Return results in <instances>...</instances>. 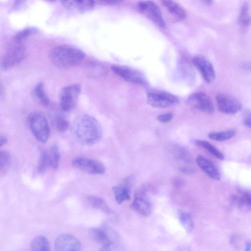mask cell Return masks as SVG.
Instances as JSON below:
<instances>
[{
	"instance_id": "cell-1",
	"label": "cell",
	"mask_w": 251,
	"mask_h": 251,
	"mask_svg": "<svg viewBox=\"0 0 251 251\" xmlns=\"http://www.w3.org/2000/svg\"><path fill=\"white\" fill-rule=\"evenodd\" d=\"M71 130L74 138L80 144L86 146L99 143L102 137L100 123L88 115L78 116L73 122Z\"/></svg>"
},
{
	"instance_id": "cell-2",
	"label": "cell",
	"mask_w": 251,
	"mask_h": 251,
	"mask_svg": "<svg viewBox=\"0 0 251 251\" xmlns=\"http://www.w3.org/2000/svg\"><path fill=\"white\" fill-rule=\"evenodd\" d=\"M85 54L80 49L70 45L55 47L50 51V58L52 63L61 69H69L78 65Z\"/></svg>"
},
{
	"instance_id": "cell-3",
	"label": "cell",
	"mask_w": 251,
	"mask_h": 251,
	"mask_svg": "<svg viewBox=\"0 0 251 251\" xmlns=\"http://www.w3.org/2000/svg\"><path fill=\"white\" fill-rule=\"evenodd\" d=\"M27 121L30 130L37 140L42 143L47 142L50 137V128L45 115L40 112H33L28 115Z\"/></svg>"
},
{
	"instance_id": "cell-4",
	"label": "cell",
	"mask_w": 251,
	"mask_h": 251,
	"mask_svg": "<svg viewBox=\"0 0 251 251\" xmlns=\"http://www.w3.org/2000/svg\"><path fill=\"white\" fill-rule=\"evenodd\" d=\"M147 102L152 107L164 108L177 104L179 100L176 95L165 91L152 90L147 93Z\"/></svg>"
},
{
	"instance_id": "cell-5",
	"label": "cell",
	"mask_w": 251,
	"mask_h": 251,
	"mask_svg": "<svg viewBox=\"0 0 251 251\" xmlns=\"http://www.w3.org/2000/svg\"><path fill=\"white\" fill-rule=\"evenodd\" d=\"M139 12L160 28H164L166 24L158 5L153 1H141L137 4Z\"/></svg>"
},
{
	"instance_id": "cell-6",
	"label": "cell",
	"mask_w": 251,
	"mask_h": 251,
	"mask_svg": "<svg viewBox=\"0 0 251 251\" xmlns=\"http://www.w3.org/2000/svg\"><path fill=\"white\" fill-rule=\"evenodd\" d=\"M81 92V87L78 84L69 85L64 87L60 91L59 103L61 108L64 111H69L76 104Z\"/></svg>"
},
{
	"instance_id": "cell-7",
	"label": "cell",
	"mask_w": 251,
	"mask_h": 251,
	"mask_svg": "<svg viewBox=\"0 0 251 251\" xmlns=\"http://www.w3.org/2000/svg\"><path fill=\"white\" fill-rule=\"evenodd\" d=\"M111 69L116 75L126 81L144 86L148 84L145 75L135 69L120 65H113Z\"/></svg>"
},
{
	"instance_id": "cell-8",
	"label": "cell",
	"mask_w": 251,
	"mask_h": 251,
	"mask_svg": "<svg viewBox=\"0 0 251 251\" xmlns=\"http://www.w3.org/2000/svg\"><path fill=\"white\" fill-rule=\"evenodd\" d=\"M26 50L22 44L12 45L4 55L1 63L2 69L7 70L19 64L25 58Z\"/></svg>"
},
{
	"instance_id": "cell-9",
	"label": "cell",
	"mask_w": 251,
	"mask_h": 251,
	"mask_svg": "<svg viewBox=\"0 0 251 251\" xmlns=\"http://www.w3.org/2000/svg\"><path fill=\"white\" fill-rule=\"evenodd\" d=\"M148 187H140L135 192L134 199L131 207L143 216H148L151 212V204L148 197Z\"/></svg>"
},
{
	"instance_id": "cell-10",
	"label": "cell",
	"mask_w": 251,
	"mask_h": 251,
	"mask_svg": "<svg viewBox=\"0 0 251 251\" xmlns=\"http://www.w3.org/2000/svg\"><path fill=\"white\" fill-rule=\"evenodd\" d=\"M188 102L193 108L208 114L214 113L215 109L210 98L203 92H196L188 98Z\"/></svg>"
},
{
	"instance_id": "cell-11",
	"label": "cell",
	"mask_w": 251,
	"mask_h": 251,
	"mask_svg": "<svg viewBox=\"0 0 251 251\" xmlns=\"http://www.w3.org/2000/svg\"><path fill=\"white\" fill-rule=\"evenodd\" d=\"M73 166L85 173L90 174H103L104 166L100 161L83 157H76L72 161Z\"/></svg>"
},
{
	"instance_id": "cell-12",
	"label": "cell",
	"mask_w": 251,
	"mask_h": 251,
	"mask_svg": "<svg viewBox=\"0 0 251 251\" xmlns=\"http://www.w3.org/2000/svg\"><path fill=\"white\" fill-rule=\"evenodd\" d=\"M219 111L226 114H234L241 109V104L235 98L227 94L220 93L216 97Z\"/></svg>"
},
{
	"instance_id": "cell-13",
	"label": "cell",
	"mask_w": 251,
	"mask_h": 251,
	"mask_svg": "<svg viewBox=\"0 0 251 251\" xmlns=\"http://www.w3.org/2000/svg\"><path fill=\"white\" fill-rule=\"evenodd\" d=\"M193 63L207 83H212L215 81V69L211 62L206 57L197 55L193 58Z\"/></svg>"
},
{
	"instance_id": "cell-14",
	"label": "cell",
	"mask_w": 251,
	"mask_h": 251,
	"mask_svg": "<svg viewBox=\"0 0 251 251\" xmlns=\"http://www.w3.org/2000/svg\"><path fill=\"white\" fill-rule=\"evenodd\" d=\"M55 251H81L79 241L73 235L65 233L60 235L54 243Z\"/></svg>"
},
{
	"instance_id": "cell-15",
	"label": "cell",
	"mask_w": 251,
	"mask_h": 251,
	"mask_svg": "<svg viewBox=\"0 0 251 251\" xmlns=\"http://www.w3.org/2000/svg\"><path fill=\"white\" fill-rule=\"evenodd\" d=\"M133 182V176H129L125 178L119 185L112 188L115 200L119 204L130 199Z\"/></svg>"
},
{
	"instance_id": "cell-16",
	"label": "cell",
	"mask_w": 251,
	"mask_h": 251,
	"mask_svg": "<svg viewBox=\"0 0 251 251\" xmlns=\"http://www.w3.org/2000/svg\"><path fill=\"white\" fill-rule=\"evenodd\" d=\"M176 75L178 79L188 85H192L195 81L196 75L190 64L185 60H181L178 64Z\"/></svg>"
},
{
	"instance_id": "cell-17",
	"label": "cell",
	"mask_w": 251,
	"mask_h": 251,
	"mask_svg": "<svg viewBox=\"0 0 251 251\" xmlns=\"http://www.w3.org/2000/svg\"><path fill=\"white\" fill-rule=\"evenodd\" d=\"M60 2L63 6L68 10L79 13L92 10L96 4L95 1L88 0H63Z\"/></svg>"
},
{
	"instance_id": "cell-18",
	"label": "cell",
	"mask_w": 251,
	"mask_h": 251,
	"mask_svg": "<svg viewBox=\"0 0 251 251\" xmlns=\"http://www.w3.org/2000/svg\"><path fill=\"white\" fill-rule=\"evenodd\" d=\"M196 161L199 167L209 177L216 180L220 179L221 175L219 170L210 160L205 157L199 155Z\"/></svg>"
},
{
	"instance_id": "cell-19",
	"label": "cell",
	"mask_w": 251,
	"mask_h": 251,
	"mask_svg": "<svg viewBox=\"0 0 251 251\" xmlns=\"http://www.w3.org/2000/svg\"><path fill=\"white\" fill-rule=\"evenodd\" d=\"M240 195H233L231 201L234 204L241 209H251V194L250 190L244 188H239Z\"/></svg>"
},
{
	"instance_id": "cell-20",
	"label": "cell",
	"mask_w": 251,
	"mask_h": 251,
	"mask_svg": "<svg viewBox=\"0 0 251 251\" xmlns=\"http://www.w3.org/2000/svg\"><path fill=\"white\" fill-rule=\"evenodd\" d=\"M161 2L170 14L176 19L183 20L186 18V11L177 2L171 0H164L161 1Z\"/></svg>"
},
{
	"instance_id": "cell-21",
	"label": "cell",
	"mask_w": 251,
	"mask_h": 251,
	"mask_svg": "<svg viewBox=\"0 0 251 251\" xmlns=\"http://www.w3.org/2000/svg\"><path fill=\"white\" fill-rule=\"evenodd\" d=\"M89 234L93 240L102 246L113 242L107 229L92 227L89 229Z\"/></svg>"
},
{
	"instance_id": "cell-22",
	"label": "cell",
	"mask_w": 251,
	"mask_h": 251,
	"mask_svg": "<svg viewBox=\"0 0 251 251\" xmlns=\"http://www.w3.org/2000/svg\"><path fill=\"white\" fill-rule=\"evenodd\" d=\"M88 201L93 207L100 210L108 215L116 216V213L108 206L102 199L95 196H89Z\"/></svg>"
},
{
	"instance_id": "cell-23",
	"label": "cell",
	"mask_w": 251,
	"mask_h": 251,
	"mask_svg": "<svg viewBox=\"0 0 251 251\" xmlns=\"http://www.w3.org/2000/svg\"><path fill=\"white\" fill-rule=\"evenodd\" d=\"M178 218L186 232L190 233L193 231L195 227L194 222L192 215L188 212L179 210L178 212Z\"/></svg>"
},
{
	"instance_id": "cell-24",
	"label": "cell",
	"mask_w": 251,
	"mask_h": 251,
	"mask_svg": "<svg viewBox=\"0 0 251 251\" xmlns=\"http://www.w3.org/2000/svg\"><path fill=\"white\" fill-rule=\"evenodd\" d=\"M31 251H50V246L48 239L44 236L35 237L30 243Z\"/></svg>"
},
{
	"instance_id": "cell-25",
	"label": "cell",
	"mask_w": 251,
	"mask_h": 251,
	"mask_svg": "<svg viewBox=\"0 0 251 251\" xmlns=\"http://www.w3.org/2000/svg\"><path fill=\"white\" fill-rule=\"evenodd\" d=\"M32 94L36 100L41 104L47 106L50 104V99L46 93L42 82H39L36 85L33 89Z\"/></svg>"
},
{
	"instance_id": "cell-26",
	"label": "cell",
	"mask_w": 251,
	"mask_h": 251,
	"mask_svg": "<svg viewBox=\"0 0 251 251\" xmlns=\"http://www.w3.org/2000/svg\"><path fill=\"white\" fill-rule=\"evenodd\" d=\"M176 159L179 162L185 163V167L179 169L180 170L185 168L193 167L190 165L192 163V158L189 153L183 148L176 147L173 151Z\"/></svg>"
},
{
	"instance_id": "cell-27",
	"label": "cell",
	"mask_w": 251,
	"mask_h": 251,
	"mask_svg": "<svg viewBox=\"0 0 251 251\" xmlns=\"http://www.w3.org/2000/svg\"><path fill=\"white\" fill-rule=\"evenodd\" d=\"M250 7L247 2L242 4L238 17V23L243 27H248L251 22Z\"/></svg>"
},
{
	"instance_id": "cell-28",
	"label": "cell",
	"mask_w": 251,
	"mask_h": 251,
	"mask_svg": "<svg viewBox=\"0 0 251 251\" xmlns=\"http://www.w3.org/2000/svg\"><path fill=\"white\" fill-rule=\"evenodd\" d=\"M195 144L207 151L211 154L220 160H223L224 155L215 146L207 141L203 140H196Z\"/></svg>"
},
{
	"instance_id": "cell-29",
	"label": "cell",
	"mask_w": 251,
	"mask_h": 251,
	"mask_svg": "<svg viewBox=\"0 0 251 251\" xmlns=\"http://www.w3.org/2000/svg\"><path fill=\"white\" fill-rule=\"evenodd\" d=\"M40 32L39 29L35 27H28L19 31L14 37L15 43L22 44L31 36L37 34Z\"/></svg>"
},
{
	"instance_id": "cell-30",
	"label": "cell",
	"mask_w": 251,
	"mask_h": 251,
	"mask_svg": "<svg viewBox=\"0 0 251 251\" xmlns=\"http://www.w3.org/2000/svg\"><path fill=\"white\" fill-rule=\"evenodd\" d=\"M49 166L53 169L57 168L59 164L60 154L58 147L54 145L48 152Z\"/></svg>"
},
{
	"instance_id": "cell-31",
	"label": "cell",
	"mask_w": 251,
	"mask_h": 251,
	"mask_svg": "<svg viewBox=\"0 0 251 251\" xmlns=\"http://www.w3.org/2000/svg\"><path fill=\"white\" fill-rule=\"evenodd\" d=\"M53 124L60 132H66L69 128V123L63 116L56 114L53 118Z\"/></svg>"
},
{
	"instance_id": "cell-32",
	"label": "cell",
	"mask_w": 251,
	"mask_h": 251,
	"mask_svg": "<svg viewBox=\"0 0 251 251\" xmlns=\"http://www.w3.org/2000/svg\"><path fill=\"white\" fill-rule=\"evenodd\" d=\"M236 134L234 130H228L221 132H212L208 134L211 139L218 141H222L232 138Z\"/></svg>"
},
{
	"instance_id": "cell-33",
	"label": "cell",
	"mask_w": 251,
	"mask_h": 251,
	"mask_svg": "<svg viewBox=\"0 0 251 251\" xmlns=\"http://www.w3.org/2000/svg\"><path fill=\"white\" fill-rule=\"evenodd\" d=\"M49 166L48 151L43 150L41 151L38 164V171L40 173H44Z\"/></svg>"
},
{
	"instance_id": "cell-34",
	"label": "cell",
	"mask_w": 251,
	"mask_h": 251,
	"mask_svg": "<svg viewBox=\"0 0 251 251\" xmlns=\"http://www.w3.org/2000/svg\"><path fill=\"white\" fill-rule=\"evenodd\" d=\"M11 155L7 151H0V169L7 167L10 162Z\"/></svg>"
},
{
	"instance_id": "cell-35",
	"label": "cell",
	"mask_w": 251,
	"mask_h": 251,
	"mask_svg": "<svg viewBox=\"0 0 251 251\" xmlns=\"http://www.w3.org/2000/svg\"><path fill=\"white\" fill-rule=\"evenodd\" d=\"M242 119L244 125L250 128L251 126V115L250 110L249 109H245L242 114Z\"/></svg>"
},
{
	"instance_id": "cell-36",
	"label": "cell",
	"mask_w": 251,
	"mask_h": 251,
	"mask_svg": "<svg viewBox=\"0 0 251 251\" xmlns=\"http://www.w3.org/2000/svg\"><path fill=\"white\" fill-rule=\"evenodd\" d=\"M120 247L114 242L102 246L100 251H120Z\"/></svg>"
},
{
	"instance_id": "cell-37",
	"label": "cell",
	"mask_w": 251,
	"mask_h": 251,
	"mask_svg": "<svg viewBox=\"0 0 251 251\" xmlns=\"http://www.w3.org/2000/svg\"><path fill=\"white\" fill-rule=\"evenodd\" d=\"M173 118V115L171 113H167L159 115L157 117V120L161 123H167L170 121Z\"/></svg>"
},
{
	"instance_id": "cell-38",
	"label": "cell",
	"mask_w": 251,
	"mask_h": 251,
	"mask_svg": "<svg viewBox=\"0 0 251 251\" xmlns=\"http://www.w3.org/2000/svg\"><path fill=\"white\" fill-rule=\"evenodd\" d=\"M95 2L98 3L100 5H115L120 3L121 1L119 0H98L95 1Z\"/></svg>"
},
{
	"instance_id": "cell-39",
	"label": "cell",
	"mask_w": 251,
	"mask_h": 251,
	"mask_svg": "<svg viewBox=\"0 0 251 251\" xmlns=\"http://www.w3.org/2000/svg\"><path fill=\"white\" fill-rule=\"evenodd\" d=\"M251 247L250 240L246 241L244 246V251H251Z\"/></svg>"
},
{
	"instance_id": "cell-40",
	"label": "cell",
	"mask_w": 251,
	"mask_h": 251,
	"mask_svg": "<svg viewBox=\"0 0 251 251\" xmlns=\"http://www.w3.org/2000/svg\"><path fill=\"white\" fill-rule=\"evenodd\" d=\"M7 142L6 138L0 134V148Z\"/></svg>"
},
{
	"instance_id": "cell-41",
	"label": "cell",
	"mask_w": 251,
	"mask_h": 251,
	"mask_svg": "<svg viewBox=\"0 0 251 251\" xmlns=\"http://www.w3.org/2000/svg\"><path fill=\"white\" fill-rule=\"evenodd\" d=\"M178 251H194L191 248L186 247V246H182L179 248Z\"/></svg>"
},
{
	"instance_id": "cell-42",
	"label": "cell",
	"mask_w": 251,
	"mask_h": 251,
	"mask_svg": "<svg viewBox=\"0 0 251 251\" xmlns=\"http://www.w3.org/2000/svg\"><path fill=\"white\" fill-rule=\"evenodd\" d=\"M203 3L207 6L211 5L213 4V1L211 0H203Z\"/></svg>"
},
{
	"instance_id": "cell-43",
	"label": "cell",
	"mask_w": 251,
	"mask_h": 251,
	"mask_svg": "<svg viewBox=\"0 0 251 251\" xmlns=\"http://www.w3.org/2000/svg\"><path fill=\"white\" fill-rule=\"evenodd\" d=\"M3 91V87L1 83L0 82V96L1 95Z\"/></svg>"
}]
</instances>
